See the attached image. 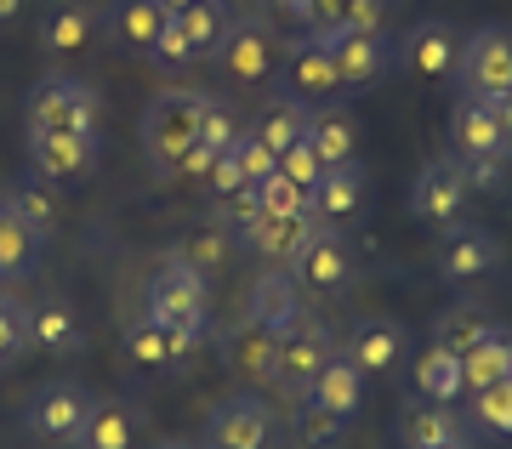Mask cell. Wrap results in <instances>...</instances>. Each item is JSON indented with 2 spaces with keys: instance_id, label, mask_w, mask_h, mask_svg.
<instances>
[{
  "instance_id": "cell-1",
  "label": "cell",
  "mask_w": 512,
  "mask_h": 449,
  "mask_svg": "<svg viewBox=\"0 0 512 449\" xmlns=\"http://www.w3.org/2000/svg\"><path fill=\"white\" fill-rule=\"evenodd\" d=\"M200 120H205V91L188 86H165L143 103V120H137V143L148 154V171L160 182H171L177 160L200 143Z\"/></svg>"
},
{
  "instance_id": "cell-2",
  "label": "cell",
  "mask_w": 512,
  "mask_h": 449,
  "mask_svg": "<svg viewBox=\"0 0 512 449\" xmlns=\"http://www.w3.org/2000/svg\"><path fill=\"white\" fill-rule=\"evenodd\" d=\"M103 97L80 74H40L23 97V131H97Z\"/></svg>"
},
{
  "instance_id": "cell-3",
  "label": "cell",
  "mask_w": 512,
  "mask_h": 449,
  "mask_svg": "<svg viewBox=\"0 0 512 449\" xmlns=\"http://www.w3.org/2000/svg\"><path fill=\"white\" fill-rule=\"evenodd\" d=\"M143 313H154L160 324L188 330V336L205 342V330H211V285H205V273H194L188 262H177V256L165 251L160 262H154V273H148V307Z\"/></svg>"
},
{
  "instance_id": "cell-4",
  "label": "cell",
  "mask_w": 512,
  "mask_h": 449,
  "mask_svg": "<svg viewBox=\"0 0 512 449\" xmlns=\"http://www.w3.org/2000/svg\"><path fill=\"white\" fill-rule=\"evenodd\" d=\"M336 359V336H330V324L319 319V313H296L285 330H279V353H274V387L291 404H302L308 398V387L319 381V370Z\"/></svg>"
},
{
  "instance_id": "cell-5",
  "label": "cell",
  "mask_w": 512,
  "mask_h": 449,
  "mask_svg": "<svg viewBox=\"0 0 512 449\" xmlns=\"http://www.w3.org/2000/svg\"><path fill=\"white\" fill-rule=\"evenodd\" d=\"M92 404H97V393L86 387V381L52 376V381H40L35 393H29V404H23V432H29L40 449H63V444L80 438Z\"/></svg>"
},
{
  "instance_id": "cell-6",
  "label": "cell",
  "mask_w": 512,
  "mask_h": 449,
  "mask_svg": "<svg viewBox=\"0 0 512 449\" xmlns=\"http://www.w3.org/2000/svg\"><path fill=\"white\" fill-rule=\"evenodd\" d=\"M279 52H285V35H279L274 23L239 12V18L222 29L217 52L205 57V63H217L234 86H268V80L279 74Z\"/></svg>"
},
{
  "instance_id": "cell-7",
  "label": "cell",
  "mask_w": 512,
  "mask_h": 449,
  "mask_svg": "<svg viewBox=\"0 0 512 449\" xmlns=\"http://www.w3.org/2000/svg\"><path fill=\"white\" fill-rule=\"evenodd\" d=\"M461 46H467V29H461V23L421 18L393 40V69L416 74L427 86H444V80H456V69H461Z\"/></svg>"
},
{
  "instance_id": "cell-8",
  "label": "cell",
  "mask_w": 512,
  "mask_h": 449,
  "mask_svg": "<svg viewBox=\"0 0 512 449\" xmlns=\"http://www.w3.org/2000/svg\"><path fill=\"white\" fill-rule=\"evenodd\" d=\"M296 290H313V296H336V290L353 285V273H359V256H353V239L342 228H325V222H313L308 239L296 245L291 268Z\"/></svg>"
},
{
  "instance_id": "cell-9",
  "label": "cell",
  "mask_w": 512,
  "mask_h": 449,
  "mask_svg": "<svg viewBox=\"0 0 512 449\" xmlns=\"http://www.w3.org/2000/svg\"><path fill=\"white\" fill-rule=\"evenodd\" d=\"M461 97H507L512 91V23H478L467 29L461 46V69H456Z\"/></svg>"
},
{
  "instance_id": "cell-10",
  "label": "cell",
  "mask_w": 512,
  "mask_h": 449,
  "mask_svg": "<svg viewBox=\"0 0 512 449\" xmlns=\"http://www.w3.org/2000/svg\"><path fill=\"white\" fill-rule=\"evenodd\" d=\"M23 154H29V171L46 177L52 188H69V182H86L103 160V137L97 131H23Z\"/></svg>"
},
{
  "instance_id": "cell-11",
  "label": "cell",
  "mask_w": 512,
  "mask_h": 449,
  "mask_svg": "<svg viewBox=\"0 0 512 449\" xmlns=\"http://www.w3.org/2000/svg\"><path fill=\"white\" fill-rule=\"evenodd\" d=\"M279 91L296 97L302 108H325L336 103L342 91H336V63H330V40L319 35H285V52H279Z\"/></svg>"
},
{
  "instance_id": "cell-12",
  "label": "cell",
  "mask_w": 512,
  "mask_h": 449,
  "mask_svg": "<svg viewBox=\"0 0 512 449\" xmlns=\"http://www.w3.org/2000/svg\"><path fill=\"white\" fill-rule=\"evenodd\" d=\"M501 239H495V228H484V222H450V228H439V279L444 285H478V279H490L495 268H501Z\"/></svg>"
},
{
  "instance_id": "cell-13",
  "label": "cell",
  "mask_w": 512,
  "mask_h": 449,
  "mask_svg": "<svg viewBox=\"0 0 512 449\" xmlns=\"http://www.w3.org/2000/svg\"><path fill=\"white\" fill-rule=\"evenodd\" d=\"M279 432V415L262 393H234L228 404L211 410L200 449H268Z\"/></svg>"
},
{
  "instance_id": "cell-14",
  "label": "cell",
  "mask_w": 512,
  "mask_h": 449,
  "mask_svg": "<svg viewBox=\"0 0 512 449\" xmlns=\"http://www.w3.org/2000/svg\"><path fill=\"white\" fill-rule=\"evenodd\" d=\"M467 177H461L456 154H444V160H427L410 182V216L427 222V228H450L467 216Z\"/></svg>"
},
{
  "instance_id": "cell-15",
  "label": "cell",
  "mask_w": 512,
  "mask_h": 449,
  "mask_svg": "<svg viewBox=\"0 0 512 449\" xmlns=\"http://www.w3.org/2000/svg\"><path fill=\"white\" fill-rule=\"evenodd\" d=\"M365 211H370V165L365 160L330 165L325 177L313 182V194H308L313 222H325V228H342V234H348Z\"/></svg>"
},
{
  "instance_id": "cell-16",
  "label": "cell",
  "mask_w": 512,
  "mask_h": 449,
  "mask_svg": "<svg viewBox=\"0 0 512 449\" xmlns=\"http://www.w3.org/2000/svg\"><path fill=\"white\" fill-rule=\"evenodd\" d=\"M399 449H473V421L456 404L410 398L399 410Z\"/></svg>"
},
{
  "instance_id": "cell-17",
  "label": "cell",
  "mask_w": 512,
  "mask_h": 449,
  "mask_svg": "<svg viewBox=\"0 0 512 449\" xmlns=\"http://www.w3.org/2000/svg\"><path fill=\"white\" fill-rule=\"evenodd\" d=\"M342 359H348L365 381L370 376H393V370L410 359V330H404L399 319H376V313H365V319L348 330Z\"/></svg>"
},
{
  "instance_id": "cell-18",
  "label": "cell",
  "mask_w": 512,
  "mask_h": 449,
  "mask_svg": "<svg viewBox=\"0 0 512 449\" xmlns=\"http://www.w3.org/2000/svg\"><path fill=\"white\" fill-rule=\"evenodd\" d=\"M330 63H336V91H359L382 86V74L393 69V40L387 35H336L330 40Z\"/></svg>"
},
{
  "instance_id": "cell-19",
  "label": "cell",
  "mask_w": 512,
  "mask_h": 449,
  "mask_svg": "<svg viewBox=\"0 0 512 449\" xmlns=\"http://www.w3.org/2000/svg\"><path fill=\"white\" fill-rule=\"evenodd\" d=\"M120 342H126L131 364H143V370H171V364H183L188 353L200 347V336L171 330V324H160L154 313H131L126 330H120Z\"/></svg>"
},
{
  "instance_id": "cell-20",
  "label": "cell",
  "mask_w": 512,
  "mask_h": 449,
  "mask_svg": "<svg viewBox=\"0 0 512 449\" xmlns=\"http://www.w3.org/2000/svg\"><path fill=\"white\" fill-rule=\"evenodd\" d=\"M274 353H279V336L262 330L256 319H239L222 330V364L251 387H274Z\"/></svg>"
},
{
  "instance_id": "cell-21",
  "label": "cell",
  "mask_w": 512,
  "mask_h": 449,
  "mask_svg": "<svg viewBox=\"0 0 512 449\" xmlns=\"http://www.w3.org/2000/svg\"><path fill=\"white\" fill-rule=\"evenodd\" d=\"M97 29H103V40L114 52L148 57V46L165 29V12H160V0H109V12L97 18Z\"/></svg>"
},
{
  "instance_id": "cell-22",
  "label": "cell",
  "mask_w": 512,
  "mask_h": 449,
  "mask_svg": "<svg viewBox=\"0 0 512 449\" xmlns=\"http://www.w3.org/2000/svg\"><path fill=\"white\" fill-rule=\"evenodd\" d=\"M308 228H313V216H262L256 211L245 228H234V245L262 256V262H274V268H291V256L308 239Z\"/></svg>"
},
{
  "instance_id": "cell-23",
  "label": "cell",
  "mask_w": 512,
  "mask_h": 449,
  "mask_svg": "<svg viewBox=\"0 0 512 449\" xmlns=\"http://www.w3.org/2000/svg\"><path fill=\"white\" fill-rule=\"evenodd\" d=\"M97 6L86 0H46V12H40V46L52 57H69V52H86L97 40Z\"/></svg>"
},
{
  "instance_id": "cell-24",
  "label": "cell",
  "mask_w": 512,
  "mask_h": 449,
  "mask_svg": "<svg viewBox=\"0 0 512 449\" xmlns=\"http://www.w3.org/2000/svg\"><path fill=\"white\" fill-rule=\"evenodd\" d=\"M74 449H143V415L126 398H97Z\"/></svg>"
},
{
  "instance_id": "cell-25",
  "label": "cell",
  "mask_w": 512,
  "mask_h": 449,
  "mask_svg": "<svg viewBox=\"0 0 512 449\" xmlns=\"http://www.w3.org/2000/svg\"><path fill=\"white\" fill-rule=\"evenodd\" d=\"M302 313V290H296V279L285 268H268V273H256V285L251 296H245V319H256L262 330H285V324Z\"/></svg>"
},
{
  "instance_id": "cell-26",
  "label": "cell",
  "mask_w": 512,
  "mask_h": 449,
  "mask_svg": "<svg viewBox=\"0 0 512 449\" xmlns=\"http://www.w3.org/2000/svg\"><path fill=\"white\" fill-rule=\"evenodd\" d=\"M308 148L319 154V165H348V160H359V120H353L348 108H336V103H325V108H313V120H308Z\"/></svg>"
},
{
  "instance_id": "cell-27",
  "label": "cell",
  "mask_w": 512,
  "mask_h": 449,
  "mask_svg": "<svg viewBox=\"0 0 512 449\" xmlns=\"http://www.w3.org/2000/svg\"><path fill=\"white\" fill-rule=\"evenodd\" d=\"M23 324H29V347H40V353H74V347H86V330L74 319V307L57 302V296L23 307Z\"/></svg>"
},
{
  "instance_id": "cell-28",
  "label": "cell",
  "mask_w": 512,
  "mask_h": 449,
  "mask_svg": "<svg viewBox=\"0 0 512 449\" xmlns=\"http://www.w3.org/2000/svg\"><path fill=\"white\" fill-rule=\"evenodd\" d=\"M6 205L18 216H29V228H35L40 239H52L57 228H63V199H57V188L46 177H35V171H23V177L6 182Z\"/></svg>"
},
{
  "instance_id": "cell-29",
  "label": "cell",
  "mask_w": 512,
  "mask_h": 449,
  "mask_svg": "<svg viewBox=\"0 0 512 449\" xmlns=\"http://www.w3.org/2000/svg\"><path fill=\"white\" fill-rule=\"evenodd\" d=\"M46 256V239L29 228V216H18L0 199V279H29Z\"/></svg>"
},
{
  "instance_id": "cell-30",
  "label": "cell",
  "mask_w": 512,
  "mask_h": 449,
  "mask_svg": "<svg viewBox=\"0 0 512 449\" xmlns=\"http://www.w3.org/2000/svg\"><path fill=\"white\" fill-rule=\"evenodd\" d=\"M308 120H313V108H302L296 97L274 91L268 103L256 108V120H251L245 131H251V137H262V143L274 148V154H285L291 143H302V137H308Z\"/></svg>"
},
{
  "instance_id": "cell-31",
  "label": "cell",
  "mask_w": 512,
  "mask_h": 449,
  "mask_svg": "<svg viewBox=\"0 0 512 449\" xmlns=\"http://www.w3.org/2000/svg\"><path fill=\"white\" fill-rule=\"evenodd\" d=\"M234 251H239L234 228H222L217 216H211V222H194V228L171 245V256H177V262H188L194 273H222L228 262H234Z\"/></svg>"
},
{
  "instance_id": "cell-32",
  "label": "cell",
  "mask_w": 512,
  "mask_h": 449,
  "mask_svg": "<svg viewBox=\"0 0 512 449\" xmlns=\"http://www.w3.org/2000/svg\"><path fill=\"white\" fill-rule=\"evenodd\" d=\"M507 376H512V330L495 324L484 342L461 353V393H484V387H495Z\"/></svg>"
},
{
  "instance_id": "cell-33",
  "label": "cell",
  "mask_w": 512,
  "mask_h": 449,
  "mask_svg": "<svg viewBox=\"0 0 512 449\" xmlns=\"http://www.w3.org/2000/svg\"><path fill=\"white\" fill-rule=\"evenodd\" d=\"M450 148H456V160H467V154H501V131H495L484 97H456V108H450Z\"/></svg>"
},
{
  "instance_id": "cell-34",
  "label": "cell",
  "mask_w": 512,
  "mask_h": 449,
  "mask_svg": "<svg viewBox=\"0 0 512 449\" xmlns=\"http://www.w3.org/2000/svg\"><path fill=\"white\" fill-rule=\"evenodd\" d=\"M308 398L319 404V410L342 415V421H353V415H359V404H365V376L342 359V347H336V359L319 370V381L308 387Z\"/></svg>"
},
{
  "instance_id": "cell-35",
  "label": "cell",
  "mask_w": 512,
  "mask_h": 449,
  "mask_svg": "<svg viewBox=\"0 0 512 449\" xmlns=\"http://www.w3.org/2000/svg\"><path fill=\"white\" fill-rule=\"evenodd\" d=\"M495 330V319L484 313L478 302H450L433 313V347H444V353H467V347H478L484 336Z\"/></svg>"
},
{
  "instance_id": "cell-36",
  "label": "cell",
  "mask_w": 512,
  "mask_h": 449,
  "mask_svg": "<svg viewBox=\"0 0 512 449\" xmlns=\"http://www.w3.org/2000/svg\"><path fill=\"white\" fill-rule=\"evenodd\" d=\"M410 387H416V398H433V404H456V398H461V359L427 342L416 359H410Z\"/></svg>"
},
{
  "instance_id": "cell-37",
  "label": "cell",
  "mask_w": 512,
  "mask_h": 449,
  "mask_svg": "<svg viewBox=\"0 0 512 449\" xmlns=\"http://www.w3.org/2000/svg\"><path fill=\"white\" fill-rule=\"evenodd\" d=\"M239 18V6L234 0H200V6H188V12H177V29L188 35V46L200 52V63L211 52H217V40H222V29Z\"/></svg>"
},
{
  "instance_id": "cell-38",
  "label": "cell",
  "mask_w": 512,
  "mask_h": 449,
  "mask_svg": "<svg viewBox=\"0 0 512 449\" xmlns=\"http://www.w3.org/2000/svg\"><path fill=\"white\" fill-rule=\"evenodd\" d=\"M291 432H296V449H336L342 444V432H348V421L330 415V410H319L313 398H302L296 415H291Z\"/></svg>"
},
{
  "instance_id": "cell-39",
  "label": "cell",
  "mask_w": 512,
  "mask_h": 449,
  "mask_svg": "<svg viewBox=\"0 0 512 449\" xmlns=\"http://www.w3.org/2000/svg\"><path fill=\"white\" fill-rule=\"evenodd\" d=\"M461 165V177H467V194H507L512 188V160L507 154H467Z\"/></svg>"
},
{
  "instance_id": "cell-40",
  "label": "cell",
  "mask_w": 512,
  "mask_h": 449,
  "mask_svg": "<svg viewBox=\"0 0 512 449\" xmlns=\"http://www.w3.org/2000/svg\"><path fill=\"white\" fill-rule=\"evenodd\" d=\"M473 427L478 432H495V438H512V376L495 381V387H484V393H473Z\"/></svg>"
},
{
  "instance_id": "cell-41",
  "label": "cell",
  "mask_w": 512,
  "mask_h": 449,
  "mask_svg": "<svg viewBox=\"0 0 512 449\" xmlns=\"http://www.w3.org/2000/svg\"><path fill=\"white\" fill-rule=\"evenodd\" d=\"M239 131H245V126H239V120H234V108L222 103V97H211V91H205V120H200V143H205V148H211V154H217V160H222V154H228V148L239 143Z\"/></svg>"
},
{
  "instance_id": "cell-42",
  "label": "cell",
  "mask_w": 512,
  "mask_h": 449,
  "mask_svg": "<svg viewBox=\"0 0 512 449\" xmlns=\"http://www.w3.org/2000/svg\"><path fill=\"white\" fill-rule=\"evenodd\" d=\"M148 63H154V69H165V74H183V69H194V63H200V52L188 46V35L177 29V18H165L160 40L148 46Z\"/></svg>"
},
{
  "instance_id": "cell-43",
  "label": "cell",
  "mask_w": 512,
  "mask_h": 449,
  "mask_svg": "<svg viewBox=\"0 0 512 449\" xmlns=\"http://www.w3.org/2000/svg\"><path fill=\"white\" fill-rule=\"evenodd\" d=\"M256 205H262V216H308V194L279 171L256 182Z\"/></svg>"
},
{
  "instance_id": "cell-44",
  "label": "cell",
  "mask_w": 512,
  "mask_h": 449,
  "mask_svg": "<svg viewBox=\"0 0 512 449\" xmlns=\"http://www.w3.org/2000/svg\"><path fill=\"white\" fill-rule=\"evenodd\" d=\"M228 160L239 165V177L245 182H262V177H274L279 171V154L262 143V137H251V131H239V143L228 148Z\"/></svg>"
},
{
  "instance_id": "cell-45",
  "label": "cell",
  "mask_w": 512,
  "mask_h": 449,
  "mask_svg": "<svg viewBox=\"0 0 512 449\" xmlns=\"http://www.w3.org/2000/svg\"><path fill=\"white\" fill-rule=\"evenodd\" d=\"M29 353V324H23V307L18 302H0V376Z\"/></svg>"
},
{
  "instance_id": "cell-46",
  "label": "cell",
  "mask_w": 512,
  "mask_h": 449,
  "mask_svg": "<svg viewBox=\"0 0 512 449\" xmlns=\"http://www.w3.org/2000/svg\"><path fill=\"white\" fill-rule=\"evenodd\" d=\"M279 177H291L302 194H313V182L325 177V165H319V154L308 148V137H302V143H291L285 154H279Z\"/></svg>"
},
{
  "instance_id": "cell-47",
  "label": "cell",
  "mask_w": 512,
  "mask_h": 449,
  "mask_svg": "<svg viewBox=\"0 0 512 449\" xmlns=\"http://www.w3.org/2000/svg\"><path fill=\"white\" fill-rule=\"evenodd\" d=\"M387 18H393V0H353L342 35H387Z\"/></svg>"
},
{
  "instance_id": "cell-48",
  "label": "cell",
  "mask_w": 512,
  "mask_h": 449,
  "mask_svg": "<svg viewBox=\"0 0 512 449\" xmlns=\"http://www.w3.org/2000/svg\"><path fill=\"white\" fill-rule=\"evenodd\" d=\"M348 6H353V0H308L302 29L319 35V40H336V35H342V23H348Z\"/></svg>"
},
{
  "instance_id": "cell-49",
  "label": "cell",
  "mask_w": 512,
  "mask_h": 449,
  "mask_svg": "<svg viewBox=\"0 0 512 449\" xmlns=\"http://www.w3.org/2000/svg\"><path fill=\"white\" fill-rule=\"evenodd\" d=\"M205 182H211V194H234V188H245V177H239V165L222 154V160H211V171H205Z\"/></svg>"
},
{
  "instance_id": "cell-50",
  "label": "cell",
  "mask_w": 512,
  "mask_h": 449,
  "mask_svg": "<svg viewBox=\"0 0 512 449\" xmlns=\"http://www.w3.org/2000/svg\"><path fill=\"white\" fill-rule=\"evenodd\" d=\"M490 103V120H495V131H501V154L512 160V91L507 97H484Z\"/></svg>"
},
{
  "instance_id": "cell-51",
  "label": "cell",
  "mask_w": 512,
  "mask_h": 449,
  "mask_svg": "<svg viewBox=\"0 0 512 449\" xmlns=\"http://www.w3.org/2000/svg\"><path fill=\"white\" fill-rule=\"evenodd\" d=\"M268 6H274L279 18H291V23H302V18H308V0H268Z\"/></svg>"
},
{
  "instance_id": "cell-52",
  "label": "cell",
  "mask_w": 512,
  "mask_h": 449,
  "mask_svg": "<svg viewBox=\"0 0 512 449\" xmlns=\"http://www.w3.org/2000/svg\"><path fill=\"white\" fill-rule=\"evenodd\" d=\"M23 12H29V0H0V29H12Z\"/></svg>"
},
{
  "instance_id": "cell-53",
  "label": "cell",
  "mask_w": 512,
  "mask_h": 449,
  "mask_svg": "<svg viewBox=\"0 0 512 449\" xmlns=\"http://www.w3.org/2000/svg\"><path fill=\"white\" fill-rule=\"evenodd\" d=\"M188 6H200V0H160L165 18H177V12H188ZM234 6H239V0H234Z\"/></svg>"
},
{
  "instance_id": "cell-54",
  "label": "cell",
  "mask_w": 512,
  "mask_h": 449,
  "mask_svg": "<svg viewBox=\"0 0 512 449\" xmlns=\"http://www.w3.org/2000/svg\"><path fill=\"white\" fill-rule=\"evenodd\" d=\"M148 449H194V444H183V438H165V444H148Z\"/></svg>"
},
{
  "instance_id": "cell-55",
  "label": "cell",
  "mask_w": 512,
  "mask_h": 449,
  "mask_svg": "<svg viewBox=\"0 0 512 449\" xmlns=\"http://www.w3.org/2000/svg\"><path fill=\"white\" fill-rule=\"evenodd\" d=\"M6 285H12V279H0V302H12V296H6Z\"/></svg>"
},
{
  "instance_id": "cell-56",
  "label": "cell",
  "mask_w": 512,
  "mask_h": 449,
  "mask_svg": "<svg viewBox=\"0 0 512 449\" xmlns=\"http://www.w3.org/2000/svg\"><path fill=\"white\" fill-rule=\"evenodd\" d=\"M393 6H399V0H393Z\"/></svg>"
}]
</instances>
